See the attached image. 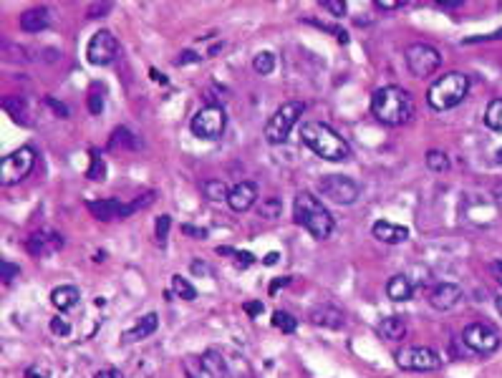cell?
Returning <instances> with one entry per match:
<instances>
[{
	"instance_id": "8992f818",
	"label": "cell",
	"mask_w": 502,
	"mask_h": 378,
	"mask_svg": "<svg viewBox=\"0 0 502 378\" xmlns=\"http://www.w3.org/2000/svg\"><path fill=\"white\" fill-rule=\"evenodd\" d=\"M154 202V194H144L142 199H134V202H129V205H124V202H119V199H91V202H86L89 212L93 214L96 219H101V222H109V219H126L132 217L137 210H144V207H149Z\"/></svg>"
},
{
	"instance_id": "8d00e7d4",
	"label": "cell",
	"mask_w": 502,
	"mask_h": 378,
	"mask_svg": "<svg viewBox=\"0 0 502 378\" xmlns=\"http://www.w3.org/2000/svg\"><path fill=\"white\" fill-rule=\"evenodd\" d=\"M0 270H3V283H13L15 278L20 275V270H18V265H13V262H8V260H3L0 262Z\"/></svg>"
},
{
	"instance_id": "8fae6325",
	"label": "cell",
	"mask_w": 502,
	"mask_h": 378,
	"mask_svg": "<svg viewBox=\"0 0 502 378\" xmlns=\"http://www.w3.org/2000/svg\"><path fill=\"white\" fill-rule=\"evenodd\" d=\"M404 58H406V68H409L411 76H416V79L432 76L436 68L442 66V54H439L434 46H429V43H411V46L406 48Z\"/></svg>"
},
{
	"instance_id": "836d02e7",
	"label": "cell",
	"mask_w": 502,
	"mask_h": 378,
	"mask_svg": "<svg viewBox=\"0 0 502 378\" xmlns=\"http://www.w3.org/2000/svg\"><path fill=\"white\" fill-rule=\"evenodd\" d=\"M280 210H283V205H280V199H277V197H265V199H260V214H263L265 219L280 217Z\"/></svg>"
},
{
	"instance_id": "f546056e",
	"label": "cell",
	"mask_w": 502,
	"mask_h": 378,
	"mask_svg": "<svg viewBox=\"0 0 502 378\" xmlns=\"http://www.w3.org/2000/svg\"><path fill=\"white\" fill-rule=\"evenodd\" d=\"M273 328H277L280 333H293L298 328V320L293 318L291 313H285V310H275L273 313Z\"/></svg>"
},
{
	"instance_id": "60d3db41",
	"label": "cell",
	"mask_w": 502,
	"mask_h": 378,
	"mask_svg": "<svg viewBox=\"0 0 502 378\" xmlns=\"http://www.w3.org/2000/svg\"><path fill=\"white\" fill-rule=\"evenodd\" d=\"M374 6H376L379 10H399L404 3H399V0H376Z\"/></svg>"
},
{
	"instance_id": "44dd1931",
	"label": "cell",
	"mask_w": 502,
	"mask_h": 378,
	"mask_svg": "<svg viewBox=\"0 0 502 378\" xmlns=\"http://www.w3.org/2000/svg\"><path fill=\"white\" fill-rule=\"evenodd\" d=\"M3 107H6V111L10 113V119H13L15 124H20V126L33 124L31 111H28V104L23 96H6V99H3Z\"/></svg>"
},
{
	"instance_id": "e575fe53",
	"label": "cell",
	"mask_w": 502,
	"mask_h": 378,
	"mask_svg": "<svg viewBox=\"0 0 502 378\" xmlns=\"http://www.w3.org/2000/svg\"><path fill=\"white\" fill-rule=\"evenodd\" d=\"M169 227H172V217L169 214H162V217L157 219V242L162 247L167 245V235H169Z\"/></svg>"
},
{
	"instance_id": "6f0895ef",
	"label": "cell",
	"mask_w": 502,
	"mask_h": 378,
	"mask_svg": "<svg viewBox=\"0 0 502 378\" xmlns=\"http://www.w3.org/2000/svg\"><path fill=\"white\" fill-rule=\"evenodd\" d=\"M497 162H500V164H502V149H500V152H497Z\"/></svg>"
},
{
	"instance_id": "f35d334b",
	"label": "cell",
	"mask_w": 502,
	"mask_h": 378,
	"mask_svg": "<svg viewBox=\"0 0 502 378\" xmlns=\"http://www.w3.org/2000/svg\"><path fill=\"white\" fill-rule=\"evenodd\" d=\"M199 58H202V56L195 54V51H182V54L174 58V63H177V66H187V63H199Z\"/></svg>"
},
{
	"instance_id": "52a82bcc",
	"label": "cell",
	"mask_w": 502,
	"mask_h": 378,
	"mask_svg": "<svg viewBox=\"0 0 502 378\" xmlns=\"http://www.w3.org/2000/svg\"><path fill=\"white\" fill-rule=\"evenodd\" d=\"M225 126H227L225 109L218 107V104H207V107L199 109L190 121L192 134H195L197 139H205V141L220 139V136L225 134Z\"/></svg>"
},
{
	"instance_id": "ba28073f",
	"label": "cell",
	"mask_w": 502,
	"mask_h": 378,
	"mask_svg": "<svg viewBox=\"0 0 502 378\" xmlns=\"http://www.w3.org/2000/svg\"><path fill=\"white\" fill-rule=\"evenodd\" d=\"M182 368L187 378H227V361L215 348L199 356H187L182 361Z\"/></svg>"
},
{
	"instance_id": "7dc6e473",
	"label": "cell",
	"mask_w": 502,
	"mask_h": 378,
	"mask_svg": "<svg viewBox=\"0 0 502 378\" xmlns=\"http://www.w3.org/2000/svg\"><path fill=\"white\" fill-rule=\"evenodd\" d=\"M502 38V31H495V33L489 36H477V38H469L467 43H475V40H500Z\"/></svg>"
},
{
	"instance_id": "f5cc1de1",
	"label": "cell",
	"mask_w": 502,
	"mask_h": 378,
	"mask_svg": "<svg viewBox=\"0 0 502 378\" xmlns=\"http://www.w3.org/2000/svg\"><path fill=\"white\" fill-rule=\"evenodd\" d=\"M439 8H444V10H457V8H462V3H436Z\"/></svg>"
},
{
	"instance_id": "d4e9b609",
	"label": "cell",
	"mask_w": 502,
	"mask_h": 378,
	"mask_svg": "<svg viewBox=\"0 0 502 378\" xmlns=\"http://www.w3.org/2000/svg\"><path fill=\"white\" fill-rule=\"evenodd\" d=\"M376 331L381 333V338L386 340H402L406 336V323L399 315H389V318H381V323L376 325Z\"/></svg>"
},
{
	"instance_id": "7402d4cb",
	"label": "cell",
	"mask_w": 502,
	"mask_h": 378,
	"mask_svg": "<svg viewBox=\"0 0 502 378\" xmlns=\"http://www.w3.org/2000/svg\"><path fill=\"white\" fill-rule=\"evenodd\" d=\"M159 328V315L157 313H146V315H142L139 318V323L134 325L132 331H126L124 338L132 343V340H144L149 338V336H154V331Z\"/></svg>"
},
{
	"instance_id": "5b68a950",
	"label": "cell",
	"mask_w": 502,
	"mask_h": 378,
	"mask_svg": "<svg viewBox=\"0 0 502 378\" xmlns=\"http://www.w3.org/2000/svg\"><path fill=\"white\" fill-rule=\"evenodd\" d=\"M303 111H305L303 101H285V104H280L275 109V113L268 119V124H265V141L268 144H285Z\"/></svg>"
},
{
	"instance_id": "ab89813d",
	"label": "cell",
	"mask_w": 502,
	"mask_h": 378,
	"mask_svg": "<svg viewBox=\"0 0 502 378\" xmlns=\"http://www.w3.org/2000/svg\"><path fill=\"white\" fill-rule=\"evenodd\" d=\"M51 333H56V336H68V333H71V325H68L63 318H53L51 320Z\"/></svg>"
},
{
	"instance_id": "ac0fdd59",
	"label": "cell",
	"mask_w": 502,
	"mask_h": 378,
	"mask_svg": "<svg viewBox=\"0 0 502 378\" xmlns=\"http://www.w3.org/2000/svg\"><path fill=\"white\" fill-rule=\"evenodd\" d=\"M371 233H374V237H376L379 242H383V245H402V242L409 239V230H406V227L386 222V219L376 222V225L371 227Z\"/></svg>"
},
{
	"instance_id": "681fc988",
	"label": "cell",
	"mask_w": 502,
	"mask_h": 378,
	"mask_svg": "<svg viewBox=\"0 0 502 378\" xmlns=\"http://www.w3.org/2000/svg\"><path fill=\"white\" fill-rule=\"evenodd\" d=\"M288 283H291V278H280V280H275V283H273V285H271V295L277 290V288H285V285H288Z\"/></svg>"
},
{
	"instance_id": "484cf974",
	"label": "cell",
	"mask_w": 502,
	"mask_h": 378,
	"mask_svg": "<svg viewBox=\"0 0 502 378\" xmlns=\"http://www.w3.org/2000/svg\"><path fill=\"white\" fill-rule=\"evenodd\" d=\"M199 189H202V194H205L210 202H222V199L227 202V194H230V187L222 180H205L199 184Z\"/></svg>"
},
{
	"instance_id": "9f6ffc18",
	"label": "cell",
	"mask_w": 502,
	"mask_h": 378,
	"mask_svg": "<svg viewBox=\"0 0 502 378\" xmlns=\"http://www.w3.org/2000/svg\"><path fill=\"white\" fill-rule=\"evenodd\" d=\"M495 306H497V310L502 313V298H497V300H495Z\"/></svg>"
},
{
	"instance_id": "1f68e13d",
	"label": "cell",
	"mask_w": 502,
	"mask_h": 378,
	"mask_svg": "<svg viewBox=\"0 0 502 378\" xmlns=\"http://www.w3.org/2000/svg\"><path fill=\"white\" fill-rule=\"evenodd\" d=\"M172 292H174V295H179L182 300H195V298H197V290H195V288H192L190 283L182 278V275H172Z\"/></svg>"
},
{
	"instance_id": "f907efd6",
	"label": "cell",
	"mask_w": 502,
	"mask_h": 378,
	"mask_svg": "<svg viewBox=\"0 0 502 378\" xmlns=\"http://www.w3.org/2000/svg\"><path fill=\"white\" fill-rule=\"evenodd\" d=\"M48 107H51L53 111H61L63 116H68V111H66V107H63V104H56L53 99H48Z\"/></svg>"
},
{
	"instance_id": "6da1fadb",
	"label": "cell",
	"mask_w": 502,
	"mask_h": 378,
	"mask_svg": "<svg viewBox=\"0 0 502 378\" xmlns=\"http://www.w3.org/2000/svg\"><path fill=\"white\" fill-rule=\"evenodd\" d=\"M371 113L386 126H404L414 116V99L402 86H381L371 96Z\"/></svg>"
},
{
	"instance_id": "9a60e30c",
	"label": "cell",
	"mask_w": 502,
	"mask_h": 378,
	"mask_svg": "<svg viewBox=\"0 0 502 378\" xmlns=\"http://www.w3.org/2000/svg\"><path fill=\"white\" fill-rule=\"evenodd\" d=\"M61 247H63V237H61V233L48 230V227L46 230L33 233L26 242V250L31 252L33 258H51V255H56Z\"/></svg>"
},
{
	"instance_id": "cb8c5ba5",
	"label": "cell",
	"mask_w": 502,
	"mask_h": 378,
	"mask_svg": "<svg viewBox=\"0 0 502 378\" xmlns=\"http://www.w3.org/2000/svg\"><path fill=\"white\" fill-rule=\"evenodd\" d=\"M386 295H389L394 303H404L414 295V283H411L406 275H394V278L386 283Z\"/></svg>"
},
{
	"instance_id": "11a10c76",
	"label": "cell",
	"mask_w": 502,
	"mask_h": 378,
	"mask_svg": "<svg viewBox=\"0 0 502 378\" xmlns=\"http://www.w3.org/2000/svg\"><path fill=\"white\" fill-rule=\"evenodd\" d=\"M28 378H43V373H38L36 368H31V371H28Z\"/></svg>"
},
{
	"instance_id": "e0dca14e",
	"label": "cell",
	"mask_w": 502,
	"mask_h": 378,
	"mask_svg": "<svg viewBox=\"0 0 502 378\" xmlns=\"http://www.w3.org/2000/svg\"><path fill=\"white\" fill-rule=\"evenodd\" d=\"M255 202H258V187L252 182H238L235 187H230L227 205H230L232 212H248Z\"/></svg>"
},
{
	"instance_id": "4dcf8cb0",
	"label": "cell",
	"mask_w": 502,
	"mask_h": 378,
	"mask_svg": "<svg viewBox=\"0 0 502 378\" xmlns=\"http://www.w3.org/2000/svg\"><path fill=\"white\" fill-rule=\"evenodd\" d=\"M86 177L89 180H93V182H104L106 180V164H104V157H101L96 149L91 152V166H89V172H86Z\"/></svg>"
},
{
	"instance_id": "f1b7e54d",
	"label": "cell",
	"mask_w": 502,
	"mask_h": 378,
	"mask_svg": "<svg viewBox=\"0 0 502 378\" xmlns=\"http://www.w3.org/2000/svg\"><path fill=\"white\" fill-rule=\"evenodd\" d=\"M252 68L260 73V76H271L275 71V56L271 51H260L255 58H252Z\"/></svg>"
},
{
	"instance_id": "ffe728a7",
	"label": "cell",
	"mask_w": 502,
	"mask_h": 378,
	"mask_svg": "<svg viewBox=\"0 0 502 378\" xmlns=\"http://www.w3.org/2000/svg\"><path fill=\"white\" fill-rule=\"evenodd\" d=\"M311 323L313 325H324V328H344V313L336 310L333 306H321L311 310Z\"/></svg>"
},
{
	"instance_id": "d590c367",
	"label": "cell",
	"mask_w": 502,
	"mask_h": 378,
	"mask_svg": "<svg viewBox=\"0 0 502 378\" xmlns=\"http://www.w3.org/2000/svg\"><path fill=\"white\" fill-rule=\"evenodd\" d=\"M89 111L91 113H101L104 111V91H96V86L91 88V93H89Z\"/></svg>"
},
{
	"instance_id": "b9f144b4",
	"label": "cell",
	"mask_w": 502,
	"mask_h": 378,
	"mask_svg": "<svg viewBox=\"0 0 502 378\" xmlns=\"http://www.w3.org/2000/svg\"><path fill=\"white\" fill-rule=\"evenodd\" d=\"M235 260H238L240 267H250L252 262H255V258H252V252H235Z\"/></svg>"
},
{
	"instance_id": "ee69618b",
	"label": "cell",
	"mask_w": 502,
	"mask_h": 378,
	"mask_svg": "<svg viewBox=\"0 0 502 378\" xmlns=\"http://www.w3.org/2000/svg\"><path fill=\"white\" fill-rule=\"evenodd\" d=\"M93 378H124V376H121L119 368H104V371H99Z\"/></svg>"
},
{
	"instance_id": "30bf717a",
	"label": "cell",
	"mask_w": 502,
	"mask_h": 378,
	"mask_svg": "<svg viewBox=\"0 0 502 378\" xmlns=\"http://www.w3.org/2000/svg\"><path fill=\"white\" fill-rule=\"evenodd\" d=\"M318 192L321 197L330 199L333 205H353L358 197H361V187L351 177H341V174H328L324 180L318 182Z\"/></svg>"
},
{
	"instance_id": "7c38bea8",
	"label": "cell",
	"mask_w": 502,
	"mask_h": 378,
	"mask_svg": "<svg viewBox=\"0 0 502 378\" xmlns=\"http://www.w3.org/2000/svg\"><path fill=\"white\" fill-rule=\"evenodd\" d=\"M462 340L469 351H475L477 356H492L502 343L500 333L489 323H469L462 331Z\"/></svg>"
},
{
	"instance_id": "4316f807",
	"label": "cell",
	"mask_w": 502,
	"mask_h": 378,
	"mask_svg": "<svg viewBox=\"0 0 502 378\" xmlns=\"http://www.w3.org/2000/svg\"><path fill=\"white\" fill-rule=\"evenodd\" d=\"M485 124L492 132H502V99H495L487 104V109H485Z\"/></svg>"
},
{
	"instance_id": "9c48e42d",
	"label": "cell",
	"mask_w": 502,
	"mask_h": 378,
	"mask_svg": "<svg viewBox=\"0 0 502 378\" xmlns=\"http://www.w3.org/2000/svg\"><path fill=\"white\" fill-rule=\"evenodd\" d=\"M36 166V152L33 146H20L15 152H10L6 159L0 162V184H15V182L26 180Z\"/></svg>"
},
{
	"instance_id": "7bdbcfd3",
	"label": "cell",
	"mask_w": 502,
	"mask_h": 378,
	"mask_svg": "<svg viewBox=\"0 0 502 378\" xmlns=\"http://www.w3.org/2000/svg\"><path fill=\"white\" fill-rule=\"evenodd\" d=\"M245 310H248V315L255 318V315L263 313V303H260V300H255V303H245Z\"/></svg>"
},
{
	"instance_id": "d6a6232c",
	"label": "cell",
	"mask_w": 502,
	"mask_h": 378,
	"mask_svg": "<svg viewBox=\"0 0 502 378\" xmlns=\"http://www.w3.org/2000/svg\"><path fill=\"white\" fill-rule=\"evenodd\" d=\"M427 166H429L432 172H436V174L450 172V159H447V154H444V152H436V149H432V152L427 154Z\"/></svg>"
},
{
	"instance_id": "74e56055",
	"label": "cell",
	"mask_w": 502,
	"mask_h": 378,
	"mask_svg": "<svg viewBox=\"0 0 502 378\" xmlns=\"http://www.w3.org/2000/svg\"><path fill=\"white\" fill-rule=\"evenodd\" d=\"M321 8H326V10H328V13H333L336 18L346 15V3H344V0H324V3H321Z\"/></svg>"
},
{
	"instance_id": "5bb4252c",
	"label": "cell",
	"mask_w": 502,
	"mask_h": 378,
	"mask_svg": "<svg viewBox=\"0 0 502 378\" xmlns=\"http://www.w3.org/2000/svg\"><path fill=\"white\" fill-rule=\"evenodd\" d=\"M119 56V40L112 31H96L86 46V61L91 66H109Z\"/></svg>"
},
{
	"instance_id": "f6af8a7d",
	"label": "cell",
	"mask_w": 502,
	"mask_h": 378,
	"mask_svg": "<svg viewBox=\"0 0 502 378\" xmlns=\"http://www.w3.org/2000/svg\"><path fill=\"white\" fill-rule=\"evenodd\" d=\"M106 10H112V3H101V6H91L89 8V15L91 18H99L96 13H106Z\"/></svg>"
},
{
	"instance_id": "816d5d0a",
	"label": "cell",
	"mask_w": 502,
	"mask_h": 378,
	"mask_svg": "<svg viewBox=\"0 0 502 378\" xmlns=\"http://www.w3.org/2000/svg\"><path fill=\"white\" fill-rule=\"evenodd\" d=\"M277 258H280L277 252H268V255H265V258H263V262H265V265H275Z\"/></svg>"
},
{
	"instance_id": "bcb514c9",
	"label": "cell",
	"mask_w": 502,
	"mask_h": 378,
	"mask_svg": "<svg viewBox=\"0 0 502 378\" xmlns=\"http://www.w3.org/2000/svg\"><path fill=\"white\" fill-rule=\"evenodd\" d=\"M182 233H187V235H195L197 239H205L207 237V230H195V227H190V225H185L182 227Z\"/></svg>"
},
{
	"instance_id": "4fadbf2b",
	"label": "cell",
	"mask_w": 502,
	"mask_h": 378,
	"mask_svg": "<svg viewBox=\"0 0 502 378\" xmlns=\"http://www.w3.org/2000/svg\"><path fill=\"white\" fill-rule=\"evenodd\" d=\"M397 365L404 371H436L442 365V359L427 345H409L397 353Z\"/></svg>"
},
{
	"instance_id": "c3c4849f",
	"label": "cell",
	"mask_w": 502,
	"mask_h": 378,
	"mask_svg": "<svg viewBox=\"0 0 502 378\" xmlns=\"http://www.w3.org/2000/svg\"><path fill=\"white\" fill-rule=\"evenodd\" d=\"M492 275H495V280L500 283V288H502V260L492 262Z\"/></svg>"
},
{
	"instance_id": "2e32d148",
	"label": "cell",
	"mask_w": 502,
	"mask_h": 378,
	"mask_svg": "<svg viewBox=\"0 0 502 378\" xmlns=\"http://www.w3.org/2000/svg\"><path fill=\"white\" fill-rule=\"evenodd\" d=\"M464 292L459 285L455 283H442V285H436L434 290L429 292V306L436 308V310H452L462 303Z\"/></svg>"
},
{
	"instance_id": "603a6c76",
	"label": "cell",
	"mask_w": 502,
	"mask_h": 378,
	"mask_svg": "<svg viewBox=\"0 0 502 378\" xmlns=\"http://www.w3.org/2000/svg\"><path fill=\"white\" fill-rule=\"evenodd\" d=\"M79 300H81V292H79V288H73V285H61L51 292V303L59 308L61 313L76 308L79 306Z\"/></svg>"
},
{
	"instance_id": "db71d44e",
	"label": "cell",
	"mask_w": 502,
	"mask_h": 378,
	"mask_svg": "<svg viewBox=\"0 0 502 378\" xmlns=\"http://www.w3.org/2000/svg\"><path fill=\"white\" fill-rule=\"evenodd\" d=\"M152 79L159 81V84H167V76H165V73H157L154 68H152Z\"/></svg>"
},
{
	"instance_id": "d6986e66",
	"label": "cell",
	"mask_w": 502,
	"mask_h": 378,
	"mask_svg": "<svg viewBox=\"0 0 502 378\" xmlns=\"http://www.w3.org/2000/svg\"><path fill=\"white\" fill-rule=\"evenodd\" d=\"M48 26H51L48 8H28L26 13H20V31H26V33H40Z\"/></svg>"
},
{
	"instance_id": "277c9868",
	"label": "cell",
	"mask_w": 502,
	"mask_h": 378,
	"mask_svg": "<svg viewBox=\"0 0 502 378\" xmlns=\"http://www.w3.org/2000/svg\"><path fill=\"white\" fill-rule=\"evenodd\" d=\"M467 91H469L467 73L450 71L432 84L429 91H427V101H429V107L434 111H450V109L459 107L467 99Z\"/></svg>"
},
{
	"instance_id": "3957f363",
	"label": "cell",
	"mask_w": 502,
	"mask_h": 378,
	"mask_svg": "<svg viewBox=\"0 0 502 378\" xmlns=\"http://www.w3.org/2000/svg\"><path fill=\"white\" fill-rule=\"evenodd\" d=\"M293 219L296 225L313 235L316 239H326L336 230V219L324 207V202L311 192H298L296 202H293Z\"/></svg>"
},
{
	"instance_id": "83f0119b",
	"label": "cell",
	"mask_w": 502,
	"mask_h": 378,
	"mask_svg": "<svg viewBox=\"0 0 502 378\" xmlns=\"http://www.w3.org/2000/svg\"><path fill=\"white\" fill-rule=\"evenodd\" d=\"M109 146L112 149H124V146H129V149H134L137 146V136H134L126 126H119L116 132L112 134V141H109Z\"/></svg>"
},
{
	"instance_id": "7a4b0ae2",
	"label": "cell",
	"mask_w": 502,
	"mask_h": 378,
	"mask_svg": "<svg viewBox=\"0 0 502 378\" xmlns=\"http://www.w3.org/2000/svg\"><path fill=\"white\" fill-rule=\"evenodd\" d=\"M301 139L316 157L326 162H346L351 157L349 141L324 121H305L301 126Z\"/></svg>"
}]
</instances>
